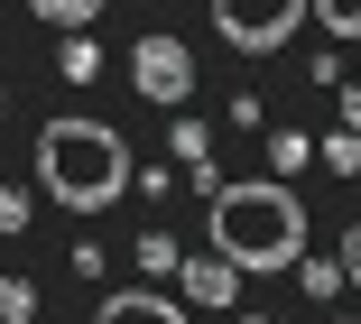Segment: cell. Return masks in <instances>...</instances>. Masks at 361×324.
I'll return each mask as SVG.
<instances>
[{
	"label": "cell",
	"instance_id": "6da1fadb",
	"mask_svg": "<svg viewBox=\"0 0 361 324\" xmlns=\"http://www.w3.org/2000/svg\"><path fill=\"white\" fill-rule=\"evenodd\" d=\"M204 232L241 278L297 269L306 260V204L287 195V176H250V186H213L204 195Z\"/></svg>",
	"mask_w": 361,
	"mask_h": 324
},
{
	"label": "cell",
	"instance_id": "7a4b0ae2",
	"mask_svg": "<svg viewBox=\"0 0 361 324\" xmlns=\"http://www.w3.org/2000/svg\"><path fill=\"white\" fill-rule=\"evenodd\" d=\"M139 186V167H130V139L111 130V121H47L37 130V195L47 204H65V213H111L121 195Z\"/></svg>",
	"mask_w": 361,
	"mask_h": 324
},
{
	"label": "cell",
	"instance_id": "3957f363",
	"mask_svg": "<svg viewBox=\"0 0 361 324\" xmlns=\"http://www.w3.org/2000/svg\"><path fill=\"white\" fill-rule=\"evenodd\" d=\"M204 10H213V37H223L232 56H278L315 0H204Z\"/></svg>",
	"mask_w": 361,
	"mask_h": 324
},
{
	"label": "cell",
	"instance_id": "277c9868",
	"mask_svg": "<svg viewBox=\"0 0 361 324\" xmlns=\"http://www.w3.org/2000/svg\"><path fill=\"white\" fill-rule=\"evenodd\" d=\"M130 84L149 93V102L176 112V102L195 93V56H185V37H139V47H130Z\"/></svg>",
	"mask_w": 361,
	"mask_h": 324
},
{
	"label": "cell",
	"instance_id": "5b68a950",
	"mask_svg": "<svg viewBox=\"0 0 361 324\" xmlns=\"http://www.w3.org/2000/svg\"><path fill=\"white\" fill-rule=\"evenodd\" d=\"M93 324H195V315H185L176 296H158V287H111Z\"/></svg>",
	"mask_w": 361,
	"mask_h": 324
},
{
	"label": "cell",
	"instance_id": "8992f818",
	"mask_svg": "<svg viewBox=\"0 0 361 324\" xmlns=\"http://www.w3.org/2000/svg\"><path fill=\"white\" fill-rule=\"evenodd\" d=\"M241 296V269L223 260V251H204V260H185V306L195 315H213V306H232Z\"/></svg>",
	"mask_w": 361,
	"mask_h": 324
},
{
	"label": "cell",
	"instance_id": "52a82bcc",
	"mask_svg": "<svg viewBox=\"0 0 361 324\" xmlns=\"http://www.w3.org/2000/svg\"><path fill=\"white\" fill-rule=\"evenodd\" d=\"M56 74H65V84H93V74H102V47L93 37H65L56 47Z\"/></svg>",
	"mask_w": 361,
	"mask_h": 324
},
{
	"label": "cell",
	"instance_id": "ba28073f",
	"mask_svg": "<svg viewBox=\"0 0 361 324\" xmlns=\"http://www.w3.org/2000/svg\"><path fill=\"white\" fill-rule=\"evenodd\" d=\"M306 157H315L306 130H269V167H278V176H306Z\"/></svg>",
	"mask_w": 361,
	"mask_h": 324
},
{
	"label": "cell",
	"instance_id": "9c48e42d",
	"mask_svg": "<svg viewBox=\"0 0 361 324\" xmlns=\"http://www.w3.org/2000/svg\"><path fill=\"white\" fill-rule=\"evenodd\" d=\"M37 19H56V28H84V19H102V0H28Z\"/></svg>",
	"mask_w": 361,
	"mask_h": 324
},
{
	"label": "cell",
	"instance_id": "30bf717a",
	"mask_svg": "<svg viewBox=\"0 0 361 324\" xmlns=\"http://www.w3.org/2000/svg\"><path fill=\"white\" fill-rule=\"evenodd\" d=\"M130 251H139V269H149V278H167V269H176V241H167V232H139Z\"/></svg>",
	"mask_w": 361,
	"mask_h": 324
},
{
	"label": "cell",
	"instance_id": "8fae6325",
	"mask_svg": "<svg viewBox=\"0 0 361 324\" xmlns=\"http://www.w3.org/2000/svg\"><path fill=\"white\" fill-rule=\"evenodd\" d=\"M297 278H306V296H334L343 287V251L334 260H297Z\"/></svg>",
	"mask_w": 361,
	"mask_h": 324
},
{
	"label": "cell",
	"instance_id": "7c38bea8",
	"mask_svg": "<svg viewBox=\"0 0 361 324\" xmlns=\"http://www.w3.org/2000/svg\"><path fill=\"white\" fill-rule=\"evenodd\" d=\"M315 19H324L334 37H361V0H315Z\"/></svg>",
	"mask_w": 361,
	"mask_h": 324
},
{
	"label": "cell",
	"instance_id": "4fadbf2b",
	"mask_svg": "<svg viewBox=\"0 0 361 324\" xmlns=\"http://www.w3.org/2000/svg\"><path fill=\"white\" fill-rule=\"evenodd\" d=\"M324 167H343V176H361V130H334V139H324Z\"/></svg>",
	"mask_w": 361,
	"mask_h": 324
},
{
	"label": "cell",
	"instance_id": "5bb4252c",
	"mask_svg": "<svg viewBox=\"0 0 361 324\" xmlns=\"http://www.w3.org/2000/svg\"><path fill=\"white\" fill-rule=\"evenodd\" d=\"M0 315L28 324V315H37V287H28V278H0Z\"/></svg>",
	"mask_w": 361,
	"mask_h": 324
},
{
	"label": "cell",
	"instance_id": "9a60e30c",
	"mask_svg": "<svg viewBox=\"0 0 361 324\" xmlns=\"http://www.w3.org/2000/svg\"><path fill=\"white\" fill-rule=\"evenodd\" d=\"M19 222H28V195H19V186H0V241H10Z\"/></svg>",
	"mask_w": 361,
	"mask_h": 324
},
{
	"label": "cell",
	"instance_id": "2e32d148",
	"mask_svg": "<svg viewBox=\"0 0 361 324\" xmlns=\"http://www.w3.org/2000/svg\"><path fill=\"white\" fill-rule=\"evenodd\" d=\"M343 278H352V287H361V222H352V232H343Z\"/></svg>",
	"mask_w": 361,
	"mask_h": 324
},
{
	"label": "cell",
	"instance_id": "e0dca14e",
	"mask_svg": "<svg viewBox=\"0 0 361 324\" xmlns=\"http://www.w3.org/2000/svg\"><path fill=\"white\" fill-rule=\"evenodd\" d=\"M343 130H361V93H343Z\"/></svg>",
	"mask_w": 361,
	"mask_h": 324
},
{
	"label": "cell",
	"instance_id": "ac0fdd59",
	"mask_svg": "<svg viewBox=\"0 0 361 324\" xmlns=\"http://www.w3.org/2000/svg\"><path fill=\"white\" fill-rule=\"evenodd\" d=\"M241 324H278V315H241Z\"/></svg>",
	"mask_w": 361,
	"mask_h": 324
},
{
	"label": "cell",
	"instance_id": "d6986e66",
	"mask_svg": "<svg viewBox=\"0 0 361 324\" xmlns=\"http://www.w3.org/2000/svg\"><path fill=\"white\" fill-rule=\"evenodd\" d=\"M0 112H10V93H0Z\"/></svg>",
	"mask_w": 361,
	"mask_h": 324
},
{
	"label": "cell",
	"instance_id": "ffe728a7",
	"mask_svg": "<svg viewBox=\"0 0 361 324\" xmlns=\"http://www.w3.org/2000/svg\"><path fill=\"white\" fill-rule=\"evenodd\" d=\"M343 324H361V315H343Z\"/></svg>",
	"mask_w": 361,
	"mask_h": 324
}]
</instances>
